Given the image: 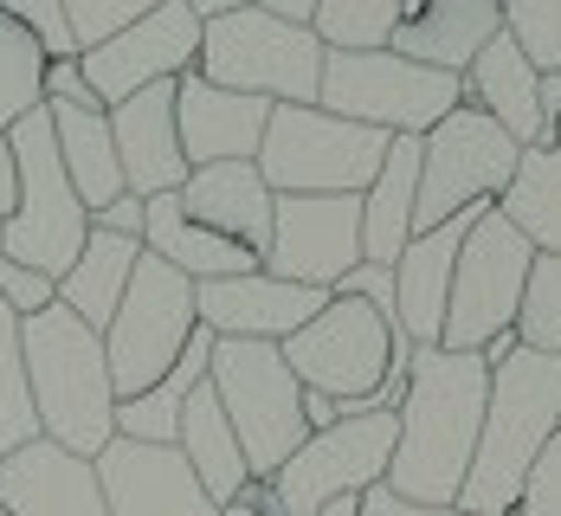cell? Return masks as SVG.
I'll return each mask as SVG.
<instances>
[{"instance_id":"6da1fadb","label":"cell","mask_w":561,"mask_h":516,"mask_svg":"<svg viewBox=\"0 0 561 516\" xmlns=\"http://www.w3.org/2000/svg\"><path fill=\"white\" fill-rule=\"evenodd\" d=\"M491 406V362L484 355H451V348H413L407 394L393 406V465L388 491L407 504H458L465 471L484 433Z\"/></svg>"},{"instance_id":"7a4b0ae2","label":"cell","mask_w":561,"mask_h":516,"mask_svg":"<svg viewBox=\"0 0 561 516\" xmlns=\"http://www.w3.org/2000/svg\"><path fill=\"white\" fill-rule=\"evenodd\" d=\"M561 433V362L516 348L510 362L491 368V406H484V433L458 491V516H516V497L529 484V471L542 459V446Z\"/></svg>"},{"instance_id":"3957f363","label":"cell","mask_w":561,"mask_h":516,"mask_svg":"<svg viewBox=\"0 0 561 516\" xmlns=\"http://www.w3.org/2000/svg\"><path fill=\"white\" fill-rule=\"evenodd\" d=\"M26 348V388L39 413V439H53L78 459H98L116 439V394H111V355L104 336L84 330L65 303L20 323Z\"/></svg>"},{"instance_id":"277c9868","label":"cell","mask_w":561,"mask_h":516,"mask_svg":"<svg viewBox=\"0 0 561 516\" xmlns=\"http://www.w3.org/2000/svg\"><path fill=\"white\" fill-rule=\"evenodd\" d=\"M278 355H284V368L297 375L304 394H330L342 420H355V413H375V394H381L388 368L407 362L413 343L400 336V323L388 310L330 290V303L297 336H284Z\"/></svg>"},{"instance_id":"5b68a950","label":"cell","mask_w":561,"mask_h":516,"mask_svg":"<svg viewBox=\"0 0 561 516\" xmlns=\"http://www.w3.org/2000/svg\"><path fill=\"white\" fill-rule=\"evenodd\" d=\"M323 58L330 46L304 26L265 7H239L226 20L201 26V58L194 71L220 91H245L265 104H317L323 91Z\"/></svg>"},{"instance_id":"8992f818","label":"cell","mask_w":561,"mask_h":516,"mask_svg":"<svg viewBox=\"0 0 561 516\" xmlns=\"http://www.w3.org/2000/svg\"><path fill=\"white\" fill-rule=\"evenodd\" d=\"M7 142H13V169H20V200H13V214L0 220V252L20 259V265H33V272H46L58 285V278L78 265L84 239H91V207H84L78 187L65 181L46 104L33 116H20V123L7 129Z\"/></svg>"},{"instance_id":"52a82bcc","label":"cell","mask_w":561,"mask_h":516,"mask_svg":"<svg viewBox=\"0 0 561 516\" xmlns=\"http://www.w3.org/2000/svg\"><path fill=\"white\" fill-rule=\"evenodd\" d=\"M388 142L393 136L342 123L323 104H272L259 174L272 194H348V200H362L368 181L388 162Z\"/></svg>"},{"instance_id":"ba28073f","label":"cell","mask_w":561,"mask_h":516,"mask_svg":"<svg viewBox=\"0 0 561 516\" xmlns=\"http://www.w3.org/2000/svg\"><path fill=\"white\" fill-rule=\"evenodd\" d=\"M214 394H220L232 439L245 452L252 484H272L284 459L310 439L304 426V388L284 368L278 343H214V368H207Z\"/></svg>"},{"instance_id":"9c48e42d","label":"cell","mask_w":561,"mask_h":516,"mask_svg":"<svg viewBox=\"0 0 561 516\" xmlns=\"http://www.w3.org/2000/svg\"><path fill=\"white\" fill-rule=\"evenodd\" d=\"M317 104L381 136H426L465 104V91L451 71H426L400 53H330Z\"/></svg>"},{"instance_id":"30bf717a","label":"cell","mask_w":561,"mask_h":516,"mask_svg":"<svg viewBox=\"0 0 561 516\" xmlns=\"http://www.w3.org/2000/svg\"><path fill=\"white\" fill-rule=\"evenodd\" d=\"M201 330V310H194V285L162 265V259H136V278L116 303L111 330H104V355H111V394L116 401H136L149 394L174 362L181 348L194 343Z\"/></svg>"},{"instance_id":"8fae6325","label":"cell","mask_w":561,"mask_h":516,"mask_svg":"<svg viewBox=\"0 0 561 516\" xmlns=\"http://www.w3.org/2000/svg\"><path fill=\"white\" fill-rule=\"evenodd\" d=\"M529 265H536V245L510 227L497 207H484L478 227L465 232V245H458V265H451L439 348H451V355H484V343L510 336V323L523 310Z\"/></svg>"},{"instance_id":"7c38bea8","label":"cell","mask_w":561,"mask_h":516,"mask_svg":"<svg viewBox=\"0 0 561 516\" xmlns=\"http://www.w3.org/2000/svg\"><path fill=\"white\" fill-rule=\"evenodd\" d=\"M523 162V142H510L484 111L458 104V111L420 136V207H413V232L446 227L451 214L471 207H497L510 174Z\"/></svg>"},{"instance_id":"4fadbf2b","label":"cell","mask_w":561,"mask_h":516,"mask_svg":"<svg viewBox=\"0 0 561 516\" xmlns=\"http://www.w3.org/2000/svg\"><path fill=\"white\" fill-rule=\"evenodd\" d=\"M393 413H355V420H336L323 433H310L284 471L272 478V497H278L284 516H323L342 497H362L375 484H388L393 465Z\"/></svg>"},{"instance_id":"5bb4252c","label":"cell","mask_w":561,"mask_h":516,"mask_svg":"<svg viewBox=\"0 0 561 516\" xmlns=\"http://www.w3.org/2000/svg\"><path fill=\"white\" fill-rule=\"evenodd\" d=\"M362 265V200L348 194H278L265 272L304 290H336Z\"/></svg>"},{"instance_id":"9a60e30c","label":"cell","mask_w":561,"mask_h":516,"mask_svg":"<svg viewBox=\"0 0 561 516\" xmlns=\"http://www.w3.org/2000/svg\"><path fill=\"white\" fill-rule=\"evenodd\" d=\"M194 58H201V20H194V7H187V0H162L149 20H136V26L111 33L104 46L78 53V71H84L91 98H98L104 111H116V104H129L136 91H149V84L187 78Z\"/></svg>"},{"instance_id":"2e32d148","label":"cell","mask_w":561,"mask_h":516,"mask_svg":"<svg viewBox=\"0 0 561 516\" xmlns=\"http://www.w3.org/2000/svg\"><path fill=\"white\" fill-rule=\"evenodd\" d=\"M91 465H98V484H104L111 516H220V504L201 491L194 465L181 459V446L111 439Z\"/></svg>"},{"instance_id":"e0dca14e","label":"cell","mask_w":561,"mask_h":516,"mask_svg":"<svg viewBox=\"0 0 561 516\" xmlns=\"http://www.w3.org/2000/svg\"><path fill=\"white\" fill-rule=\"evenodd\" d=\"M323 303H330V290L284 285L265 265L245 272V278L194 285V310H201V323L214 330V343H284V336H297Z\"/></svg>"},{"instance_id":"ac0fdd59","label":"cell","mask_w":561,"mask_h":516,"mask_svg":"<svg viewBox=\"0 0 561 516\" xmlns=\"http://www.w3.org/2000/svg\"><path fill=\"white\" fill-rule=\"evenodd\" d=\"M265 123L272 104L245 98V91H220L201 71H187L174 84V129H181V156L187 169H214V162H259L265 149Z\"/></svg>"},{"instance_id":"d6986e66","label":"cell","mask_w":561,"mask_h":516,"mask_svg":"<svg viewBox=\"0 0 561 516\" xmlns=\"http://www.w3.org/2000/svg\"><path fill=\"white\" fill-rule=\"evenodd\" d=\"M0 511L7 516H111L98 465L65 452L53 439H33L20 452H0Z\"/></svg>"},{"instance_id":"ffe728a7","label":"cell","mask_w":561,"mask_h":516,"mask_svg":"<svg viewBox=\"0 0 561 516\" xmlns=\"http://www.w3.org/2000/svg\"><path fill=\"white\" fill-rule=\"evenodd\" d=\"M484 207L471 214H451L446 227L413 232L407 252L393 259V323L413 348H439V330H446V297H451V265H458V245L465 232L478 227Z\"/></svg>"},{"instance_id":"44dd1931","label":"cell","mask_w":561,"mask_h":516,"mask_svg":"<svg viewBox=\"0 0 561 516\" xmlns=\"http://www.w3.org/2000/svg\"><path fill=\"white\" fill-rule=\"evenodd\" d=\"M174 84H149V91H136L129 104L111 111V142H116V162H123V187L136 200L181 194V181H187L181 129H174Z\"/></svg>"},{"instance_id":"7402d4cb","label":"cell","mask_w":561,"mask_h":516,"mask_svg":"<svg viewBox=\"0 0 561 516\" xmlns=\"http://www.w3.org/2000/svg\"><path fill=\"white\" fill-rule=\"evenodd\" d=\"M497 33H504V0H407L388 53L413 58L426 71L465 78V65L484 53Z\"/></svg>"},{"instance_id":"603a6c76","label":"cell","mask_w":561,"mask_h":516,"mask_svg":"<svg viewBox=\"0 0 561 516\" xmlns=\"http://www.w3.org/2000/svg\"><path fill=\"white\" fill-rule=\"evenodd\" d=\"M181 207H187V220H201L207 232H220V239H232V245H245V252H259V259H265L278 194L265 187L259 162H214V169H187V181H181Z\"/></svg>"},{"instance_id":"cb8c5ba5","label":"cell","mask_w":561,"mask_h":516,"mask_svg":"<svg viewBox=\"0 0 561 516\" xmlns=\"http://www.w3.org/2000/svg\"><path fill=\"white\" fill-rule=\"evenodd\" d=\"M142 252L162 259V265H174L187 285H220V278H245V272L265 265L259 252H245V245H232L220 232H207L201 220H187L181 194L142 200Z\"/></svg>"},{"instance_id":"d4e9b609","label":"cell","mask_w":561,"mask_h":516,"mask_svg":"<svg viewBox=\"0 0 561 516\" xmlns=\"http://www.w3.org/2000/svg\"><path fill=\"white\" fill-rule=\"evenodd\" d=\"M458 91H465V104H471V111L491 116L510 142H523V149H542V142H549L542 111H536V65L516 53V39H510V33H497L484 53L465 65Z\"/></svg>"},{"instance_id":"484cf974","label":"cell","mask_w":561,"mask_h":516,"mask_svg":"<svg viewBox=\"0 0 561 516\" xmlns=\"http://www.w3.org/2000/svg\"><path fill=\"white\" fill-rule=\"evenodd\" d=\"M413 207H420V136H393L381 174L362 194V259L393 265L413 239Z\"/></svg>"},{"instance_id":"4316f807","label":"cell","mask_w":561,"mask_h":516,"mask_svg":"<svg viewBox=\"0 0 561 516\" xmlns=\"http://www.w3.org/2000/svg\"><path fill=\"white\" fill-rule=\"evenodd\" d=\"M174 446H181V459L194 465L201 491H207V497H214L220 511L245 497L252 471H245V452H239V439H232V420H226V406H220V394H214V381H201V388L187 394Z\"/></svg>"},{"instance_id":"83f0119b","label":"cell","mask_w":561,"mask_h":516,"mask_svg":"<svg viewBox=\"0 0 561 516\" xmlns=\"http://www.w3.org/2000/svg\"><path fill=\"white\" fill-rule=\"evenodd\" d=\"M53 116V142H58V162H65V181L78 187V200L98 214L111 207L123 187V162H116V142H111V111H78V104H46Z\"/></svg>"},{"instance_id":"f1b7e54d","label":"cell","mask_w":561,"mask_h":516,"mask_svg":"<svg viewBox=\"0 0 561 516\" xmlns=\"http://www.w3.org/2000/svg\"><path fill=\"white\" fill-rule=\"evenodd\" d=\"M136 259H142V245L136 239H111V232H91L84 239V252H78V265L58 278V303L84 323V330H111L116 303H123V290L136 278Z\"/></svg>"},{"instance_id":"f546056e","label":"cell","mask_w":561,"mask_h":516,"mask_svg":"<svg viewBox=\"0 0 561 516\" xmlns=\"http://www.w3.org/2000/svg\"><path fill=\"white\" fill-rule=\"evenodd\" d=\"M497 214H504L542 259H561V149L556 142L523 149L510 187L497 194Z\"/></svg>"},{"instance_id":"4dcf8cb0","label":"cell","mask_w":561,"mask_h":516,"mask_svg":"<svg viewBox=\"0 0 561 516\" xmlns=\"http://www.w3.org/2000/svg\"><path fill=\"white\" fill-rule=\"evenodd\" d=\"M400 13H407V0H317L310 33L330 53H388Z\"/></svg>"},{"instance_id":"1f68e13d","label":"cell","mask_w":561,"mask_h":516,"mask_svg":"<svg viewBox=\"0 0 561 516\" xmlns=\"http://www.w3.org/2000/svg\"><path fill=\"white\" fill-rule=\"evenodd\" d=\"M46 65H53V58L39 53V39L0 13V136H7L20 116H33L46 104V91H39Z\"/></svg>"},{"instance_id":"d6a6232c","label":"cell","mask_w":561,"mask_h":516,"mask_svg":"<svg viewBox=\"0 0 561 516\" xmlns=\"http://www.w3.org/2000/svg\"><path fill=\"white\" fill-rule=\"evenodd\" d=\"M39 439V413L26 388V348H20V317L0 303V452H20Z\"/></svg>"},{"instance_id":"836d02e7","label":"cell","mask_w":561,"mask_h":516,"mask_svg":"<svg viewBox=\"0 0 561 516\" xmlns=\"http://www.w3.org/2000/svg\"><path fill=\"white\" fill-rule=\"evenodd\" d=\"M510 336H516V348H529V355L561 362V259H542L536 252V265L523 278V310H516Z\"/></svg>"},{"instance_id":"e575fe53","label":"cell","mask_w":561,"mask_h":516,"mask_svg":"<svg viewBox=\"0 0 561 516\" xmlns=\"http://www.w3.org/2000/svg\"><path fill=\"white\" fill-rule=\"evenodd\" d=\"M504 33L536 71H561V0H504Z\"/></svg>"},{"instance_id":"d590c367","label":"cell","mask_w":561,"mask_h":516,"mask_svg":"<svg viewBox=\"0 0 561 516\" xmlns=\"http://www.w3.org/2000/svg\"><path fill=\"white\" fill-rule=\"evenodd\" d=\"M58 7H65V20H71L78 53H91V46H104L111 33L136 26V20H149L162 0H58Z\"/></svg>"},{"instance_id":"8d00e7d4","label":"cell","mask_w":561,"mask_h":516,"mask_svg":"<svg viewBox=\"0 0 561 516\" xmlns=\"http://www.w3.org/2000/svg\"><path fill=\"white\" fill-rule=\"evenodd\" d=\"M0 13H7L13 26H26V33L39 39V53H46V58H78L71 20H65V7H58V0H0Z\"/></svg>"},{"instance_id":"74e56055","label":"cell","mask_w":561,"mask_h":516,"mask_svg":"<svg viewBox=\"0 0 561 516\" xmlns=\"http://www.w3.org/2000/svg\"><path fill=\"white\" fill-rule=\"evenodd\" d=\"M0 303L26 323V317H39V310H53L58 303V285L46 278V272H33V265H20V259L0 252Z\"/></svg>"},{"instance_id":"f35d334b","label":"cell","mask_w":561,"mask_h":516,"mask_svg":"<svg viewBox=\"0 0 561 516\" xmlns=\"http://www.w3.org/2000/svg\"><path fill=\"white\" fill-rule=\"evenodd\" d=\"M516 516H561V433L542 446V459H536L523 497H516Z\"/></svg>"},{"instance_id":"ab89813d","label":"cell","mask_w":561,"mask_h":516,"mask_svg":"<svg viewBox=\"0 0 561 516\" xmlns=\"http://www.w3.org/2000/svg\"><path fill=\"white\" fill-rule=\"evenodd\" d=\"M39 91H46V104H78V111H104V104L91 98V84H84L78 58H53V65H46V78H39Z\"/></svg>"},{"instance_id":"60d3db41","label":"cell","mask_w":561,"mask_h":516,"mask_svg":"<svg viewBox=\"0 0 561 516\" xmlns=\"http://www.w3.org/2000/svg\"><path fill=\"white\" fill-rule=\"evenodd\" d=\"M336 297H362V303H375V310L393 317V265H368V259H362V265L336 285Z\"/></svg>"},{"instance_id":"b9f144b4","label":"cell","mask_w":561,"mask_h":516,"mask_svg":"<svg viewBox=\"0 0 561 516\" xmlns=\"http://www.w3.org/2000/svg\"><path fill=\"white\" fill-rule=\"evenodd\" d=\"M91 232H111V239H136L142 245V200L136 194H116L111 207L91 214Z\"/></svg>"},{"instance_id":"7bdbcfd3","label":"cell","mask_w":561,"mask_h":516,"mask_svg":"<svg viewBox=\"0 0 561 516\" xmlns=\"http://www.w3.org/2000/svg\"><path fill=\"white\" fill-rule=\"evenodd\" d=\"M355 516H458V511H446V504H407V497H393L388 484H375V491L355 497Z\"/></svg>"},{"instance_id":"ee69618b","label":"cell","mask_w":561,"mask_h":516,"mask_svg":"<svg viewBox=\"0 0 561 516\" xmlns=\"http://www.w3.org/2000/svg\"><path fill=\"white\" fill-rule=\"evenodd\" d=\"M536 111H542V129L556 136V123H561V71H536Z\"/></svg>"},{"instance_id":"f6af8a7d","label":"cell","mask_w":561,"mask_h":516,"mask_svg":"<svg viewBox=\"0 0 561 516\" xmlns=\"http://www.w3.org/2000/svg\"><path fill=\"white\" fill-rule=\"evenodd\" d=\"M13 200H20V169H13V142L0 136V220L13 214Z\"/></svg>"},{"instance_id":"bcb514c9","label":"cell","mask_w":561,"mask_h":516,"mask_svg":"<svg viewBox=\"0 0 561 516\" xmlns=\"http://www.w3.org/2000/svg\"><path fill=\"white\" fill-rule=\"evenodd\" d=\"M342 413H336V401H330V394H304V426H310V433H323V426H336Z\"/></svg>"},{"instance_id":"7dc6e473","label":"cell","mask_w":561,"mask_h":516,"mask_svg":"<svg viewBox=\"0 0 561 516\" xmlns=\"http://www.w3.org/2000/svg\"><path fill=\"white\" fill-rule=\"evenodd\" d=\"M194 7V20L207 26V20H226V13H239V7H259V0H187Z\"/></svg>"},{"instance_id":"c3c4849f","label":"cell","mask_w":561,"mask_h":516,"mask_svg":"<svg viewBox=\"0 0 561 516\" xmlns=\"http://www.w3.org/2000/svg\"><path fill=\"white\" fill-rule=\"evenodd\" d=\"M220 516H265V484H245V497H239V504H226Z\"/></svg>"},{"instance_id":"681fc988","label":"cell","mask_w":561,"mask_h":516,"mask_svg":"<svg viewBox=\"0 0 561 516\" xmlns=\"http://www.w3.org/2000/svg\"><path fill=\"white\" fill-rule=\"evenodd\" d=\"M265 13H284V20H304L310 26V13H317V0H259Z\"/></svg>"},{"instance_id":"f907efd6","label":"cell","mask_w":561,"mask_h":516,"mask_svg":"<svg viewBox=\"0 0 561 516\" xmlns=\"http://www.w3.org/2000/svg\"><path fill=\"white\" fill-rule=\"evenodd\" d=\"M549 142H556V149H561V123H556V136H549Z\"/></svg>"},{"instance_id":"816d5d0a","label":"cell","mask_w":561,"mask_h":516,"mask_svg":"<svg viewBox=\"0 0 561 516\" xmlns=\"http://www.w3.org/2000/svg\"><path fill=\"white\" fill-rule=\"evenodd\" d=\"M0 516H7V511H0Z\"/></svg>"}]
</instances>
